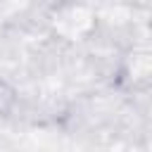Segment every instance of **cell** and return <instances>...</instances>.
<instances>
[{
	"mask_svg": "<svg viewBox=\"0 0 152 152\" xmlns=\"http://www.w3.org/2000/svg\"><path fill=\"white\" fill-rule=\"evenodd\" d=\"M19 100V90L14 88V83H10L7 78H0V121H5Z\"/></svg>",
	"mask_w": 152,
	"mask_h": 152,
	"instance_id": "cell-1",
	"label": "cell"
}]
</instances>
